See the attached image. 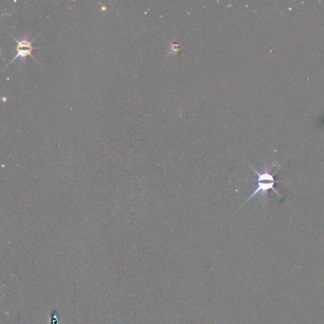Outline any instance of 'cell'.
I'll return each instance as SVG.
<instances>
[{
	"mask_svg": "<svg viewBox=\"0 0 324 324\" xmlns=\"http://www.w3.org/2000/svg\"><path fill=\"white\" fill-rule=\"evenodd\" d=\"M34 39L35 38H33L32 40H28L26 38H23L22 40H18L16 37H14V40L17 43V54L15 55V57L12 59V61L7 66H9V65H11V63L15 62L16 59H18V58H26L27 56H32L34 60L36 61V59L32 55V51L36 49V48H34V46L32 45L33 42L34 41Z\"/></svg>",
	"mask_w": 324,
	"mask_h": 324,
	"instance_id": "1",
	"label": "cell"
},
{
	"mask_svg": "<svg viewBox=\"0 0 324 324\" xmlns=\"http://www.w3.org/2000/svg\"><path fill=\"white\" fill-rule=\"evenodd\" d=\"M277 183V181L275 182H268V181H257V184H258V187H257L256 189L252 192V194L247 198V200L245 201V203L249 202L251 199H253L255 196H257L259 193H261L263 195H266L267 194V191L268 190H273L274 192L276 194H278L281 198H282L281 194L275 188V184ZM244 203V204H245Z\"/></svg>",
	"mask_w": 324,
	"mask_h": 324,
	"instance_id": "2",
	"label": "cell"
}]
</instances>
